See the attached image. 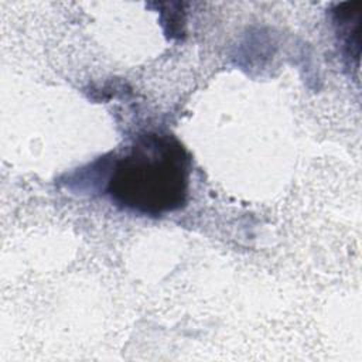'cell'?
Masks as SVG:
<instances>
[{"label": "cell", "instance_id": "1", "mask_svg": "<svg viewBox=\"0 0 362 362\" xmlns=\"http://www.w3.org/2000/svg\"><path fill=\"white\" fill-rule=\"evenodd\" d=\"M189 173L191 158L182 144L168 133L148 132L115 163L106 191L122 208L160 216L187 204Z\"/></svg>", "mask_w": 362, "mask_h": 362}, {"label": "cell", "instance_id": "2", "mask_svg": "<svg viewBox=\"0 0 362 362\" xmlns=\"http://www.w3.org/2000/svg\"><path fill=\"white\" fill-rule=\"evenodd\" d=\"M332 23L342 49V55L349 65H359L361 55V23H362V1H345L331 10Z\"/></svg>", "mask_w": 362, "mask_h": 362}]
</instances>
